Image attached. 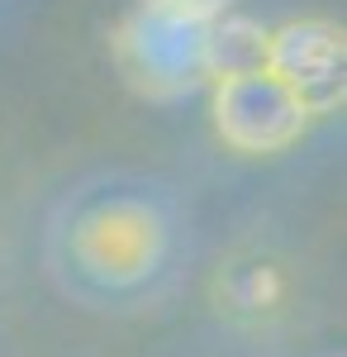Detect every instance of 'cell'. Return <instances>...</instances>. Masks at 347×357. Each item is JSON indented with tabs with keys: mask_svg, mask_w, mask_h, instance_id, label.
<instances>
[{
	"mask_svg": "<svg viewBox=\"0 0 347 357\" xmlns=\"http://www.w3.org/2000/svg\"><path fill=\"white\" fill-rule=\"evenodd\" d=\"M119 62L148 96H186L210 82V24L138 5L119 29Z\"/></svg>",
	"mask_w": 347,
	"mask_h": 357,
	"instance_id": "obj_1",
	"label": "cell"
},
{
	"mask_svg": "<svg viewBox=\"0 0 347 357\" xmlns=\"http://www.w3.org/2000/svg\"><path fill=\"white\" fill-rule=\"evenodd\" d=\"M309 110L267 67L214 77V129L238 153H281L304 134Z\"/></svg>",
	"mask_w": 347,
	"mask_h": 357,
	"instance_id": "obj_2",
	"label": "cell"
},
{
	"mask_svg": "<svg viewBox=\"0 0 347 357\" xmlns=\"http://www.w3.org/2000/svg\"><path fill=\"white\" fill-rule=\"evenodd\" d=\"M267 72L300 96L309 114L343 105L347 91V48L343 29L328 20H291L267 33Z\"/></svg>",
	"mask_w": 347,
	"mask_h": 357,
	"instance_id": "obj_3",
	"label": "cell"
},
{
	"mask_svg": "<svg viewBox=\"0 0 347 357\" xmlns=\"http://www.w3.org/2000/svg\"><path fill=\"white\" fill-rule=\"evenodd\" d=\"M86 257L109 276H138L153 257V224L138 210H105L86 229Z\"/></svg>",
	"mask_w": 347,
	"mask_h": 357,
	"instance_id": "obj_4",
	"label": "cell"
},
{
	"mask_svg": "<svg viewBox=\"0 0 347 357\" xmlns=\"http://www.w3.org/2000/svg\"><path fill=\"white\" fill-rule=\"evenodd\" d=\"M267 67V29L242 20V15H219L210 20V82Z\"/></svg>",
	"mask_w": 347,
	"mask_h": 357,
	"instance_id": "obj_5",
	"label": "cell"
},
{
	"mask_svg": "<svg viewBox=\"0 0 347 357\" xmlns=\"http://www.w3.org/2000/svg\"><path fill=\"white\" fill-rule=\"evenodd\" d=\"M148 10H167V15H186V20H200V24H210L219 15H229V5L233 0H143Z\"/></svg>",
	"mask_w": 347,
	"mask_h": 357,
	"instance_id": "obj_6",
	"label": "cell"
}]
</instances>
